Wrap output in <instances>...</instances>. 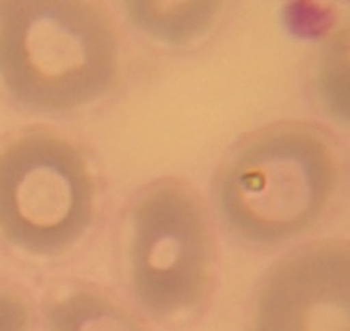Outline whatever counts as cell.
<instances>
[{
	"mask_svg": "<svg viewBox=\"0 0 350 331\" xmlns=\"http://www.w3.org/2000/svg\"><path fill=\"white\" fill-rule=\"evenodd\" d=\"M339 178L331 135L310 122L282 120L243 135L227 151L213 194L235 237L273 247L319 224Z\"/></svg>",
	"mask_w": 350,
	"mask_h": 331,
	"instance_id": "obj_1",
	"label": "cell"
},
{
	"mask_svg": "<svg viewBox=\"0 0 350 331\" xmlns=\"http://www.w3.org/2000/svg\"><path fill=\"white\" fill-rule=\"evenodd\" d=\"M214 246L208 211L188 182L144 187L130 213L129 269L138 302L159 319L193 310L209 293Z\"/></svg>",
	"mask_w": 350,
	"mask_h": 331,
	"instance_id": "obj_2",
	"label": "cell"
},
{
	"mask_svg": "<svg viewBox=\"0 0 350 331\" xmlns=\"http://www.w3.org/2000/svg\"><path fill=\"white\" fill-rule=\"evenodd\" d=\"M93 204V178L67 143L25 138L0 155V229L25 250H64L88 228Z\"/></svg>",
	"mask_w": 350,
	"mask_h": 331,
	"instance_id": "obj_3",
	"label": "cell"
},
{
	"mask_svg": "<svg viewBox=\"0 0 350 331\" xmlns=\"http://www.w3.org/2000/svg\"><path fill=\"white\" fill-rule=\"evenodd\" d=\"M349 293L347 241L300 246L261 281L252 331H350Z\"/></svg>",
	"mask_w": 350,
	"mask_h": 331,
	"instance_id": "obj_4",
	"label": "cell"
},
{
	"mask_svg": "<svg viewBox=\"0 0 350 331\" xmlns=\"http://www.w3.org/2000/svg\"><path fill=\"white\" fill-rule=\"evenodd\" d=\"M49 331H150L112 299L90 291H73L49 307Z\"/></svg>",
	"mask_w": 350,
	"mask_h": 331,
	"instance_id": "obj_5",
	"label": "cell"
},
{
	"mask_svg": "<svg viewBox=\"0 0 350 331\" xmlns=\"http://www.w3.org/2000/svg\"><path fill=\"white\" fill-rule=\"evenodd\" d=\"M144 29L163 39L177 41L180 34H196L211 21L216 8L206 2H144Z\"/></svg>",
	"mask_w": 350,
	"mask_h": 331,
	"instance_id": "obj_6",
	"label": "cell"
},
{
	"mask_svg": "<svg viewBox=\"0 0 350 331\" xmlns=\"http://www.w3.org/2000/svg\"><path fill=\"white\" fill-rule=\"evenodd\" d=\"M31 306L23 295L0 287V331H33Z\"/></svg>",
	"mask_w": 350,
	"mask_h": 331,
	"instance_id": "obj_7",
	"label": "cell"
}]
</instances>
